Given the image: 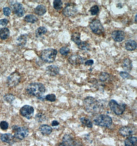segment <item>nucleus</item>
Instances as JSON below:
<instances>
[{"label": "nucleus", "instance_id": "obj_1", "mask_svg": "<svg viewBox=\"0 0 137 146\" xmlns=\"http://www.w3.org/2000/svg\"><path fill=\"white\" fill-rule=\"evenodd\" d=\"M26 91L29 96L37 97L42 101H43L45 98L43 95L45 92L46 88L43 84L40 83L29 84L26 88Z\"/></svg>", "mask_w": 137, "mask_h": 146}, {"label": "nucleus", "instance_id": "obj_2", "mask_svg": "<svg viewBox=\"0 0 137 146\" xmlns=\"http://www.w3.org/2000/svg\"><path fill=\"white\" fill-rule=\"evenodd\" d=\"M83 105L85 111L90 113H98L102 109L100 102L92 96H88L85 98Z\"/></svg>", "mask_w": 137, "mask_h": 146}, {"label": "nucleus", "instance_id": "obj_3", "mask_svg": "<svg viewBox=\"0 0 137 146\" xmlns=\"http://www.w3.org/2000/svg\"><path fill=\"white\" fill-rule=\"evenodd\" d=\"M58 51L55 49L48 48L41 51L40 58L45 63H52L56 60Z\"/></svg>", "mask_w": 137, "mask_h": 146}, {"label": "nucleus", "instance_id": "obj_4", "mask_svg": "<svg viewBox=\"0 0 137 146\" xmlns=\"http://www.w3.org/2000/svg\"><path fill=\"white\" fill-rule=\"evenodd\" d=\"M94 123L97 126L109 128L112 123V117L105 114H101L94 119Z\"/></svg>", "mask_w": 137, "mask_h": 146}, {"label": "nucleus", "instance_id": "obj_5", "mask_svg": "<svg viewBox=\"0 0 137 146\" xmlns=\"http://www.w3.org/2000/svg\"><path fill=\"white\" fill-rule=\"evenodd\" d=\"M13 136L15 139L19 140H23L28 136L29 130L28 128L25 127L15 125L12 127Z\"/></svg>", "mask_w": 137, "mask_h": 146}, {"label": "nucleus", "instance_id": "obj_6", "mask_svg": "<svg viewBox=\"0 0 137 146\" xmlns=\"http://www.w3.org/2000/svg\"><path fill=\"white\" fill-rule=\"evenodd\" d=\"M109 108L114 113L117 115H120L123 113L126 108V104L118 103L117 101L112 100L109 101Z\"/></svg>", "mask_w": 137, "mask_h": 146}, {"label": "nucleus", "instance_id": "obj_7", "mask_svg": "<svg viewBox=\"0 0 137 146\" xmlns=\"http://www.w3.org/2000/svg\"><path fill=\"white\" fill-rule=\"evenodd\" d=\"M21 76L18 71H14L11 73L7 79V86L10 88H13L17 86L20 82Z\"/></svg>", "mask_w": 137, "mask_h": 146}, {"label": "nucleus", "instance_id": "obj_8", "mask_svg": "<svg viewBox=\"0 0 137 146\" xmlns=\"http://www.w3.org/2000/svg\"><path fill=\"white\" fill-rule=\"evenodd\" d=\"M89 27L92 32L96 35H102L105 33L103 26L99 20L95 19L92 21L89 24Z\"/></svg>", "mask_w": 137, "mask_h": 146}, {"label": "nucleus", "instance_id": "obj_9", "mask_svg": "<svg viewBox=\"0 0 137 146\" xmlns=\"http://www.w3.org/2000/svg\"><path fill=\"white\" fill-rule=\"evenodd\" d=\"M58 146H82V145L71 135L65 134L63 137L62 141L59 144Z\"/></svg>", "mask_w": 137, "mask_h": 146}, {"label": "nucleus", "instance_id": "obj_10", "mask_svg": "<svg viewBox=\"0 0 137 146\" xmlns=\"http://www.w3.org/2000/svg\"><path fill=\"white\" fill-rule=\"evenodd\" d=\"M10 2L11 7L15 15L19 18L23 17L25 11L23 5L17 1H10Z\"/></svg>", "mask_w": 137, "mask_h": 146}, {"label": "nucleus", "instance_id": "obj_11", "mask_svg": "<svg viewBox=\"0 0 137 146\" xmlns=\"http://www.w3.org/2000/svg\"><path fill=\"white\" fill-rule=\"evenodd\" d=\"M78 11L76 5L74 3H69L64 8L63 13L67 17H72L76 14Z\"/></svg>", "mask_w": 137, "mask_h": 146}, {"label": "nucleus", "instance_id": "obj_12", "mask_svg": "<svg viewBox=\"0 0 137 146\" xmlns=\"http://www.w3.org/2000/svg\"><path fill=\"white\" fill-rule=\"evenodd\" d=\"M35 109L33 107L29 105H24L20 110V113L22 116L30 119L33 116Z\"/></svg>", "mask_w": 137, "mask_h": 146}, {"label": "nucleus", "instance_id": "obj_13", "mask_svg": "<svg viewBox=\"0 0 137 146\" xmlns=\"http://www.w3.org/2000/svg\"><path fill=\"white\" fill-rule=\"evenodd\" d=\"M135 129L130 126H123L119 130V133L123 137H130L135 133Z\"/></svg>", "mask_w": 137, "mask_h": 146}, {"label": "nucleus", "instance_id": "obj_14", "mask_svg": "<svg viewBox=\"0 0 137 146\" xmlns=\"http://www.w3.org/2000/svg\"><path fill=\"white\" fill-rule=\"evenodd\" d=\"M68 61L72 65H79L84 63V60L81 56L74 54L69 58Z\"/></svg>", "mask_w": 137, "mask_h": 146}, {"label": "nucleus", "instance_id": "obj_15", "mask_svg": "<svg viewBox=\"0 0 137 146\" xmlns=\"http://www.w3.org/2000/svg\"><path fill=\"white\" fill-rule=\"evenodd\" d=\"M112 39L116 42H121L124 40L125 34L122 30H115L112 33Z\"/></svg>", "mask_w": 137, "mask_h": 146}, {"label": "nucleus", "instance_id": "obj_16", "mask_svg": "<svg viewBox=\"0 0 137 146\" xmlns=\"http://www.w3.org/2000/svg\"><path fill=\"white\" fill-rule=\"evenodd\" d=\"M0 139L6 144L11 145L15 142V137L10 133L2 134L0 136Z\"/></svg>", "mask_w": 137, "mask_h": 146}, {"label": "nucleus", "instance_id": "obj_17", "mask_svg": "<svg viewBox=\"0 0 137 146\" xmlns=\"http://www.w3.org/2000/svg\"><path fill=\"white\" fill-rule=\"evenodd\" d=\"M60 69L58 66L56 65H50L47 67L46 69V72L48 76H55L59 73Z\"/></svg>", "mask_w": 137, "mask_h": 146}, {"label": "nucleus", "instance_id": "obj_18", "mask_svg": "<svg viewBox=\"0 0 137 146\" xmlns=\"http://www.w3.org/2000/svg\"><path fill=\"white\" fill-rule=\"evenodd\" d=\"M122 68L124 70L127 72H130L132 70V61L128 58H124L122 62Z\"/></svg>", "mask_w": 137, "mask_h": 146}, {"label": "nucleus", "instance_id": "obj_19", "mask_svg": "<svg viewBox=\"0 0 137 146\" xmlns=\"http://www.w3.org/2000/svg\"><path fill=\"white\" fill-rule=\"evenodd\" d=\"M27 37L28 36L26 34H23L20 35L16 40L17 45L21 47H23L25 46L27 43Z\"/></svg>", "mask_w": 137, "mask_h": 146}, {"label": "nucleus", "instance_id": "obj_20", "mask_svg": "<svg viewBox=\"0 0 137 146\" xmlns=\"http://www.w3.org/2000/svg\"><path fill=\"white\" fill-rule=\"evenodd\" d=\"M39 131L44 135H48L51 134L53 131V129L48 125H42L39 127Z\"/></svg>", "mask_w": 137, "mask_h": 146}, {"label": "nucleus", "instance_id": "obj_21", "mask_svg": "<svg viewBox=\"0 0 137 146\" xmlns=\"http://www.w3.org/2000/svg\"><path fill=\"white\" fill-rule=\"evenodd\" d=\"M125 146H137V139L135 136H130L125 140Z\"/></svg>", "mask_w": 137, "mask_h": 146}, {"label": "nucleus", "instance_id": "obj_22", "mask_svg": "<svg viewBox=\"0 0 137 146\" xmlns=\"http://www.w3.org/2000/svg\"><path fill=\"white\" fill-rule=\"evenodd\" d=\"M136 48H137V43L135 40H128L125 43V48L127 51L135 50Z\"/></svg>", "mask_w": 137, "mask_h": 146}, {"label": "nucleus", "instance_id": "obj_23", "mask_svg": "<svg viewBox=\"0 0 137 146\" xmlns=\"http://www.w3.org/2000/svg\"><path fill=\"white\" fill-rule=\"evenodd\" d=\"M47 9L45 6L43 5H39L37 6L34 9V12L37 15H43L45 14Z\"/></svg>", "mask_w": 137, "mask_h": 146}, {"label": "nucleus", "instance_id": "obj_24", "mask_svg": "<svg viewBox=\"0 0 137 146\" xmlns=\"http://www.w3.org/2000/svg\"><path fill=\"white\" fill-rule=\"evenodd\" d=\"M80 33L76 32L72 34L71 36V40L75 43L76 45H80L81 44L82 41L81 40V36H80Z\"/></svg>", "mask_w": 137, "mask_h": 146}, {"label": "nucleus", "instance_id": "obj_25", "mask_svg": "<svg viewBox=\"0 0 137 146\" xmlns=\"http://www.w3.org/2000/svg\"><path fill=\"white\" fill-rule=\"evenodd\" d=\"M10 30L8 28H2L0 29V38L2 40H5L9 37Z\"/></svg>", "mask_w": 137, "mask_h": 146}, {"label": "nucleus", "instance_id": "obj_26", "mask_svg": "<svg viewBox=\"0 0 137 146\" xmlns=\"http://www.w3.org/2000/svg\"><path fill=\"white\" fill-rule=\"evenodd\" d=\"M24 20L27 23L34 24L38 21V19L36 17V15L31 14V15H26L24 18Z\"/></svg>", "mask_w": 137, "mask_h": 146}, {"label": "nucleus", "instance_id": "obj_27", "mask_svg": "<svg viewBox=\"0 0 137 146\" xmlns=\"http://www.w3.org/2000/svg\"><path fill=\"white\" fill-rule=\"evenodd\" d=\"M80 120L83 126L89 128H92V123L89 118H86L85 117H82L80 119Z\"/></svg>", "mask_w": 137, "mask_h": 146}, {"label": "nucleus", "instance_id": "obj_28", "mask_svg": "<svg viewBox=\"0 0 137 146\" xmlns=\"http://www.w3.org/2000/svg\"><path fill=\"white\" fill-rule=\"evenodd\" d=\"M47 32V30L45 27H43V26L40 27L36 30L35 34H36V37L40 38L42 35H45Z\"/></svg>", "mask_w": 137, "mask_h": 146}, {"label": "nucleus", "instance_id": "obj_29", "mask_svg": "<svg viewBox=\"0 0 137 146\" xmlns=\"http://www.w3.org/2000/svg\"><path fill=\"white\" fill-rule=\"evenodd\" d=\"M4 100L9 104L13 103V102L15 100V96L12 94H6L3 97Z\"/></svg>", "mask_w": 137, "mask_h": 146}, {"label": "nucleus", "instance_id": "obj_30", "mask_svg": "<svg viewBox=\"0 0 137 146\" xmlns=\"http://www.w3.org/2000/svg\"><path fill=\"white\" fill-rule=\"evenodd\" d=\"M109 78H110V76H109V74L107 73V72H102L100 73V74L99 76L100 80L101 82H103L108 81Z\"/></svg>", "mask_w": 137, "mask_h": 146}, {"label": "nucleus", "instance_id": "obj_31", "mask_svg": "<svg viewBox=\"0 0 137 146\" xmlns=\"http://www.w3.org/2000/svg\"><path fill=\"white\" fill-rule=\"evenodd\" d=\"M53 8L56 10H61L63 6V3L61 0H55L53 1Z\"/></svg>", "mask_w": 137, "mask_h": 146}, {"label": "nucleus", "instance_id": "obj_32", "mask_svg": "<svg viewBox=\"0 0 137 146\" xmlns=\"http://www.w3.org/2000/svg\"><path fill=\"white\" fill-rule=\"evenodd\" d=\"M78 47L82 50H88L90 48V45L87 42L82 41L81 44Z\"/></svg>", "mask_w": 137, "mask_h": 146}, {"label": "nucleus", "instance_id": "obj_33", "mask_svg": "<svg viewBox=\"0 0 137 146\" xmlns=\"http://www.w3.org/2000/svg\"><path fill=\"white\" fill-rule=\"evenodd\" d=\"M59 52L62 56H67L70 52V49L66 46L62 47L60 49Z\"/></svg>", "mask_w": 137, "mask_h": 146}, {"label": "nucleus", "instance_id": "obj_34", "mask_svg": "<svg viewBox=\"0 0 137 146\" xmlns=\"http://www.w3.org/2000/svg\"><path fill=\"white\" fill-rule=\"evenodd\" d=\"M89 12L92 15H96L99 13V8L97 5H94L91 7L89 10Z\"/></svg>", "mask_w": 137, "mask_h": 146}, {"label": "nucleus", "instance_id": "obj_35", "mask_svg": "<svg viewBox=\"0 0 137 146\" xmlns=\"http://www.w3.org/2000/svg\"><path fill=\"white\" fill-rule=\"evenodd\" d=\"M45 99L46 101L51 102H55L56 100V96L54 94H49L45 97Z\"/></svg>", "mask_w": 137, "mask_h": 146}, {"label": "nucleus", "instance_id": "obj_36", "mask_svg": "<svg viewBox=\"0 0 137 146\" xmlns=\"http://www.w3.org/2000/svg\"><path fill=\"white\" fill-rule=\"evenodd\" d=\"M9 127V124L6 121H2L0 123V128L2 130H7Z\"/></svg>", "mask_w": 137, "mask_h": 146}, {"label": "nucleus", "instance_id": "obj_37", "mask_svg": "<svg viewBox=\"0 0 137 146\" xmlns=\"http://www.w3.org/2000/svg\"><path fill=\"white\" fill-rule=\"evenodd\" d=\"M9 23V21L6 19H2L0 20V29L2 28H5L7 25Z\"/></svg>", "mask_w": 137, "mask_h": 146}, {"label": "nucleus", "instance_id": "obj_38", "mask_svg": "<svg viewBox=\"0 0 137 146\" xmlns=\"http://www.w3.org/2000/svg\"><path fill=\"white\" fill-rule=\"evenodd\" d=\"M120 76L122 77L123 79H130L132 78V76L130 75L129 73L125 71H121L120 72Z\"/></svg>", "mask_w": 137, "mask_h": 146}, {"label": "nucleus", "instance_id": "obj_39", "mask_svg": "<svg viewBox=\"0 0 137 146\" xmlns=\"http://www.w3.org/2000/svg\"><path fill=\"white\" fill-rule=\"evenodd\" d=\"M45 116L43 114L38 113L36 115V119L39 122H42L45 119Z\"/></svg>", "mask_w": 137, "mask_h": 146}, {"label": "nucleus", "instance_id": "obj_40", "mask_svg": "<svg viewBox=\"0 0 137 146\" xmlns=\"http://www.w3.org/2000/svg\"><path fill=\"white\" fill-rule=\"evenodd\" d=\"M3 13L4 15L6 16V17H8L10 15L11 13V10L10 8L8 7H6L3 8Z\"/></svg>", "mask_w": 137, "mask_h": 146}, {"label": "nucleus", "instance_id": "obj_41", "mask_svg": "<svg viewBox=\"0 0 137 146\" xmlns=\"http://www.w3.org/2000/svg\"><path fill=\"white\" fill-rule=\"evenodd\" d=\"M94 61L93 60H88L85 62V65L86 66H92L94 64Z\"/></svg>", "mask_w": 137, "mask_h": 146}, {"label": "nucleus", "instance_id": "obj_42", "mask_svg": "<svg viewBox=\"0 0 137 146\" xmlns=\"http://www.w3.org/2000/svg\"><path fill=\"white\" fill-rule=\"evenodd\" d=\"M51 125L53 127H56V126H58L59 125V123L57 121H52Z\"/></svg>", "mask_w": 137, "mask_h": 146}, {"label": "nucleus", "instance_id": "obj_43", "mask_svg": "<svg viewBox=\"0 0 137 146\" xmlns=\"http://www.w3.org/2000/svg\"><path fill=\"white\" fill-rule=\"evenodd\" d=\"M137 15L136 14V15H135V23H137Z\"/></svg>", "mask_w": 137, "mask_h": 146}]
</instances>
